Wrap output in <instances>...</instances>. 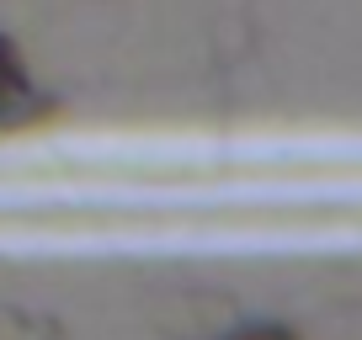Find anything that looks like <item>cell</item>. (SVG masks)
<instances>
[{
  "label": "cell",
  "instance_id": "6da1fadb",
  "mask_svg": "<svg viewBox=\"0 0 362 340\" xmlns=\"http://www.w3.org/2000/svg\"><path fill=\"white\" fill-rule=\"evenodd\" d=\"M33 91L27 85V69H22V59H16V48H11V37H0V112H11L22 96Z\"/></svg>",
  "mask_w": 362,
  "mask_h": 340
},
{
  "label": "cell",
  "instance_id": "7a4b0ae2",
  "mask_svg": "<svg viewBox=\"0 0 362 340\" xmlns=\"http://www.w3.org/2000/svg\"><path fill=\"white\" fill-rule=\"evenodd\" d=\"M229 340H298V335L283 329V324H250V329H240V335H229Z\"/></svg>",
  "mask_w": 362,
  "mask_h": 340
}]
</instances>
